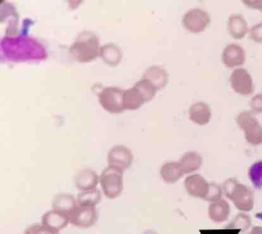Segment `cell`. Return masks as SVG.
Wrapping results in <instances>:
<instances>
[{
    "mask_svg": "<svg viewBox=\"0 0 262 234\" xmlns=\"http://www.w3.org/2000/svg\"><path fill=\"white\" fill-rule=\"evenodd\" d=\"M2 55L12 62L43 60L47 57L44 47L29 37L6 36L1 42Z\"/></svg>",
    "mask_w": 262,
    "mask_h": 234,
    "instance_id": "obj_1",
    "label": "cell"
},
{
    "mask_svg": "<svg viewBox=\"0 0 262 234\" xmlns=\"http://www.w3.org/2000/svg\"><path fill=\"white\" fill-rule=\"evenodd\" d=\"M100 51L98 37L87 31L80 34L69 49L72 58L79 63H88L95 59L100 55Z\"/></svg>",
    "mask_w": 262,
    "mask_h": 234,
    "instance_id": "obj_2",
    "label": "cell"
},
{
    "mask_svg": "<svg viewBox=\"0 0 262 234\" xmlns=\"http://www.w3.org/2000/svg\"><path fill=\"white\" fill-rule=\"evenodd\" d=\"M224 193L240 211L248 212L253 208L252 194L247 186L234 178L227 180L223 185Z\"/></svg>",
    "mask_w": 262,
    "mask_h": 234,
    "instance_id": "obj_3",
    "label": "cell"
},
{
    "mask_svg": "<svg viewBox=\"0 0 262 234\" xmlns=\"http://www.w3.org/2000/svg\"><path fill=\"white\" fill-rule=\"evenodd\" d=\"M124 172L121 169L109 166L101 172L100 182L106 198L114 199L121 195L124 190Z\"/></svg>",
    "mask_w": 262,
    "mask_h": 234,
    "instance_id": "obj_4",
    "label": "cell"
},
{
    "mask_svg": "<svg viewBox=\"0 0 262 234\" xmlns=\"http://www.w3.org/2000/svg\"><path fill=\"white\" fill-rule=\"evenodd\" d=\"M124 91L119 87H105L98 94L99 102L108 112L112 114L121 113L125 110L123 105Z\"/></svg>",
    "mask_w": 262,
    "mask_h": 234,
    "instance_id": "obj_5",
    "label": "cell"
},
{
    "mask_svg": "<svg viewBox=\"0 0 262 234\" xmlns=\"http://www.w3.org/2000/svg\"><path fill=\"white\" fill-rule=\"evenodd\" d=\"M210 22L209 13L200 8H194L188 10L182 19L184 28L193 34L202 33L210 25Z\"/></svg>",
    "mask_w": 262,
    "mask_h": 234,
    "instance_id": "obj_6",
    "label": "cell"
},
{
    "mask_svg": "<svg viewBox=\"0 0 262 234\" xmlns=\"http://www.w3.org/2000/svg\"><path fill=\"white\" fill-rule=\"evenodd\" d=\"M237 125L245 132L246 139L248 143L256 145L262 141V129L252 113L243 111L236 119Z\"/></svg>",
    "mask_w": 262,
    "mask_h": 234,
    "instance_id": "obj_7",
    "label": "cell"
},
{
    "mask_svg": "<svg viewBox=\"0 0 262 234\" xmlns=\"http://www.w3.org/2000/svg\"><path fill=\"white\" fill-rule=\"evenodd\" d=\"M69 222L75 227L88 228L94 225L98 220L96 207L77 205L68 215Z\"/></svg>",
    "mask_w": 262,
    "mask_h": 234,
    "instance_id": "obj_8",
    "label": "cell"
},
{
    "mask_svg": "<svg viewBox=\"0 0 262 234\" xmlns=\"http://www.w3.org/2000/svg\"><path fill=\"white\" fill-rule=\"evenodd\" d=\"M229 81L232 89L237 94L249 96L252 95L255 90L253 79L245 68L235 69L230 76Z\"/></svg>",
    "mask_w": 262,
    "mask_h": 234,
    "instance_id": "obj_9",
    "label": "cell"
},
{
    "mask_svg": "<svg viewBox=\"0 0 262 234\" xmlns=\"http://www.w3.org/2000/svg\"><path fill=\"white\" fill-rule=\"evenodd\" d=\"M134 160V155L129 148L123 145H116L111 149L107 156L109 166L117 167L123 171L129 168Z\"/></svg>",
    "mask_w": 262,
    "mask_h": 234,
    "instance_id": "obj_10",
    "label": "cell"
},
{
    "mask_svg": "<svg viewBox=\"0 0 262 234\" xmlns=\"http://www.w3.org/2000/svg\"><path fill=\"white\" fill-rule=\"evenodd\" d=\"M247 56L245 50L240 45L232 43L227 45L222 54V60L227 68L239 67L246 62Z\"/></svg>",
    "mask_w": 262,
    "mask_h": 234,
    "instance_id": "obj_11",
    "label": "cell"
},
{
    "mask_svg": "<svg viewBox=\"0 0 262 234\" xmlns=\"http://www.w3.org/2000/svg\"><path fill=\"white\" fill-rule=\"evenodd\" d=\"M187 192L196 198L205 199L210 190V184L204 178L199 174L190 175L184 182Z\"/></svg>",
    "mask_w": 262,
    "mask_h": 234,
    "instance_id": "obj_12",
    "label": "cell"
},
{
    "mask_svg": "<svg viewBox=\"0 0 262 234\" xmlns=\"http://www.w3.org/2000/svg\"><path fill=\"white\" fill-rule=\"evenodd\" d=\"M74 182L77 190L84 192L96 188L100 182V177L95 170L85 169L77 173Z\"/></svg>",
    "mask_w": 262,
    "mask_h": 234,
    "instance_id": "obj_13",
    "label": "cell"
},
{
    "mask_svg": "<svg viewBox=\"0 0 262 234\" xmlns=\"http://www.w3.org/2000/svg\"><path fill=\"white\" fill-rule=\"evenodd\" d=\"M69 223L68 215L54 209L45 213L41 219L42 225L58 232L67 227Z\"/></svg>",
    "mask_w": 262,
    "mask_h": 234,
    "instance_id": "obj_14",
    "label": "cell"
},
{
    "mask_svg": "<svg viewBox=\"0 0 262 234\" xmlns=\"http://www.w3.org/2000/svg\"><path fill=\"white\" fill-rule=\"evenodd\" d=\"M148 80L158 91L164 89L169 81V75L167 71L161 66L154 65L146 69L143 78Z\"/></svg>",
    "mask_w": 262,
    "mask_h": 234,
    "instance_id": "obj_15",
    "label": "cell"
},
{
    "mask_svg": "<svg viewBox=\"0 0 262 234\" xmlns=\"http://www.w3.org/2000/svg\"><path fill=\"white\" fill-rule=\"evenodd\" d=\"M227 26L230 35L235 39H242L249 33L247 21L241 14L230 15Z\"/></svg>",
    "mask_w": 262,
    "mask_h": 234,
    "instance_id": "obj_16",
    "label": "cell"
},
{
    "mask_svg": "<svg viewBox=\"0 0 262 234\" xmlns=\"http://www.w3.org/2000/svg\"><path fill=\"white\" fill-rule=\"evenodd\" d=\"M189 113L191 121L200 126H205L209 123L212 116L210 106L203 102L193 103L189 108Z\"/></svg>",
    "mask_w": 262,
    "mask_h": 234,
    "instance_id": "obj_17",
    "label": "cell"
},
{
    "mask_svg": "<svg viewBox=\"0 0 262 234\" xmlns=\"http://www.w3.org/2000/svg\"><path fill=\"white\" fill-rule=\"evenodd\" d=\"M77 199L69 193H60L54 196L52 201V208L69 215L77 206Z\"/></svg>",
    "mask_w": 262,
    "mask_h": 234,
    "instance_id": "obj_18",
    "label": "cell"
},
{
    "mask_svg": "<svg viewBox=\"0 0 262 234\" xmlns=\"http://www.w3.org/2000/svg\"><path fill=\"white\" fill-rule=\"evenodd\" d=\"M230 214V206L228 203L224 199L213 202L208 208V215L211 220L217 223H221L228 219Z\"/></svg>",
    "mask_w": 262,
    "mask_h": 234,
    "instance_id": "obj_19",
    "label": "cell"
},
{
    "mask_svg": "<svg viewBox=\"0 0 262 234\" xmlns=\"http://www.w3.org/2000/svg\"><path fill=\"white\" fill-rule=\"evenodd\" d=\"M146 103L142 95L133 86L132 88L125 90L123 95V105L125 110H136Z\"/></svg>",
    "mask_w": 262,
    "mask_h": 234,
    "instance_id": "obj_20",
    "label": "cell"
},
{
    "mask_svg": "<svg viewBox=\"0 0 262 234\" xmlns=\"http://www.w3.org/2000/svg\"><path fill=\"white\" fill-rule=\"evenodd\" d=\"M178 162L182 172L184 174L196 171L202 166V158L196 152H188Z\"/></svg>",
    "mask_w": 262,
    "mask_h": 234,
    "instance_id": "obj_21",
    "label": "cell"
},
{
    "mask_svg": "<svg viewBox=\"0 0 262 234\" xmlns=\"http://www.w3.org/2000/svg\"><path fill=\"white\" fill-rule=\"evenodd\" d=\"M100 56L108 65L116 66L121 62L122 52L118 46L110 43L100 48Z\"/></svg>",
    "mask_w": 262,
    "mask_h": 234,
    "instance_id": "obj_22",
    "label": "cell"
},
{
    "mask_svg": "<svg viewBox=\"0 0 262 234\" xmlns=\"http://www.w3.org/2000/svg\"><path fill=\"white\" fill-rule=\"evenodd\" d=\"M160 175L165 182L173 183L180 179L184 174L179 167L178 162H168L162 166Z\"/></svg>",
    "mask_w": 262,
    "mask_h": 234,
    "instance_id": "obj_23",
    "label": "cell"
},
{
    "mask_svg": "<svg viewBox=\"0 0 262 234\" xmlns=\"http://www.w3.org/2000/svg\"><path fill=\"white\" fill-rule=\"evenodd\" d=\"M102 198L100 191L97 188L94 190L81 192L77 196V204L79 206L96 207Z\"/></svg>",
    "mask_w": 262,
    "mask_h": 234,
    "instance_id": "obj_24",
    "label": "cell"
},
{
    "mask_svg": "<svg viewBox=\"0 0 262 234\" xmlns=\"http://www.w3.org/2000/svg\"><path fill=\"white\" fill-rule=\"evenodd\" d=\"M136 89L142 95L146 103L150 102L156 96L158 90L153 84L146 79L142 78L136 82L135 86Z\"/></svg>",
    "mask_w": 262,
    "mask_h": 234,
    "instance_id": "obj_25",
    "label": "cell"
},
{
    "mask_svg": "<svg viewBox=\"0 0 262 234\" xmlns=\"http://www.w3.org/2000/svg\"><path fill=\"white\" fill-rule=\"evenodd\" d=\"M24 234H59V232L39 223H35L26 228Z\"/></svg>",
    "mask_w": 262,
    "mask_h": 234,
    "instance_id": "obj_26",
    "label": "cell"
},
{
    "mask_svg": "<svg viewBox=\"0 0 262 234\" xmlns=\"http://www.w3.org/2000/svg\"><path fill=\"white\" fill-rule=\"evenodd\" d=\"M249 227V220H248L247 215L243 214H239L236 219L233 220L231 224H229L227 228H242L246 230Z\"/></svg>",
    "mask_w": 262,
    "mask_h": 234,
    "instance_id": "obj_27",
    "label": "cell"
},
{
    "mask_svg": "<svg viewBox=\"0 0 262 234\" xmlns=\"http://www.w3.org/2000/svg\"><path fill=\"white\" fill-rule=\"evenodd\" d=\"M249 37L256 43H262V22L251 27L249 30Z\"/></svg>",
    "mask_w": 262,
    "mask_h": 234,
    "instance_id": "obj_28",
    "label": "cell"
},
{
    "mask_svg": "<svg viewBox=\"0 0 262 234\" xmlns=\"http://www.w3.org/2000/svg\"><path fill=\"white\" fill-rule=\"evenodd\" d=\"M221 197V188L217 185L214 184V183H211L210 184L209 192H208V196L205 199V200L215 202L220 200Z\"/></svg>",
    "mask_w": 262,
    "mask_h": 234,
    "instance_id": "obj_29",
    "label": "cell"
},
{
    "mask_svg": "<svg viewBox=\"0 0 262 234\" xmlns=\"http://www.w3.org/2000/svg\"><path fill=\"white\" fill-rule=\"evenodd\" d=\"M250 105L256 112H262V94H258L251 98Z\"/></svg>",
    "mask_w": 262,
    "mask_h": 234,
    "instance_id": "obj_30",
    "label": "cell"
},
{
    "mask_svg": "<svg viewBox=\"0 0 262 234\" xmlns=\"http://www.w3.org/2000/svg\"><path fill=\"white\" fill-rule=\"evenodd\" d=\"M243 4L250 9L260 10L262 12V0H243Z\"/></svg>",
    "mask_w": 262,
    "mask_h": 234,
    "instance_id": "obj_31",
    "label": "cell"
}]
</instances>
